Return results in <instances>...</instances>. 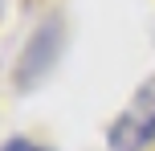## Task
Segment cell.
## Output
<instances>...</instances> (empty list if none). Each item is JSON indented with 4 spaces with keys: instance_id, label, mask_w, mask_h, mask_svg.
I'll list each match as a JSON object with an SVG mask.
<instances>
[{
    "instance_id": "7a4b0ae2",
    "label": "cell",
    "mask_w": 155,
    "mask_h": 151,
    "mask_svg": "<svg viewBox=\"0 0 155 151\" xmlns=\"http://www.w3.org/2000/svg\"><path fill=\"white\" fill-rule=\"evenodd\" d=\"M151 139H155V74L147 82H139V90L123 106V114L106 127L110 151H143Z\"/></svg>"
},
{
    "instance_id": "6da1fadb",
    "label": "cell",
    "mask_w": 155,
    "mask_h": 151,
    "mask_svg": "<svg viewBox=\"0 0 155 151\" xmlns=\"http://www.w3.org/2000/svg\"><path fill=\"white\" fill-rule=\"evenodd\" d=\"M61 49H65V25H61V16L53 12V16H45V21L37 25V33L29 37V45L16 57V70H12L16 90H37L41 82L53 74Z\"/></svg>"
},
{
    "instance_id": "3957f363",
    "label": "cell",
    "mask_w": 155,
    "mask_h": 151,
    "mask_svg": "<svg viewBox=\"0 0 155 151\" xmlns=\"http://www.w3.org/2000/svg\"><path fill=\"white\" fill-rule=\"evenodd\" d=\"M0 151H53V147L37 143V139H29V135H12V139H4V143H0Z\"/></svg>"
}]
</instances>
